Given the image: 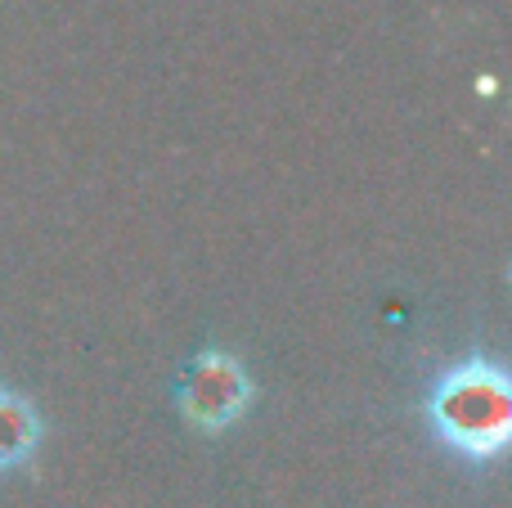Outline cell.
<instances>
[{
  "label": "cell",
  "instance_id": "obj_3",
  "mask_svg": "<svg viewBox=\"0 0 512 508\" xmlns=\"http://www.w3.org/2000/svg\"><path fill=\"white\" fill-rule=\"evenodd\" d=\"M36 437H41V419H36L32 401L0 387V468L23 464L36 450Z\"/></svg>",
  "mask_w": 512,
  "mask_h": 508
},
{
  "label": "cell",
  "instance_id": "obj_1",
  "mask_svg": "<svg viewBox=\"0 0 512 508\" xmlns=\"http://www.w3.org/2000/svg\"><path fill=\"white\" fill-rule=\"evenodd\" d=\"M432 428L441 432L445 446L463 450L468 459H490L508 441V378L490 360H468L436 378L432 401Z\"/></svg>",
  "mask_w": 512,
  "mask_h": 508
},
{
  "label": "cell",
  "instance_id": "obj_2",
  "mask_svg": "<svg viewBox=\"0 0 512 508\" xmlns=\"http://www.w3.org/2000/svg\"><path fill=\"white\" fill-rule=\"evenodd\" d=\"M248 410V374L234 356L207 351L185 374V414L203 428H225Z\"/></svg>",
  "mask_w": 512,
  "mask_h": 508
}]
</instances>
